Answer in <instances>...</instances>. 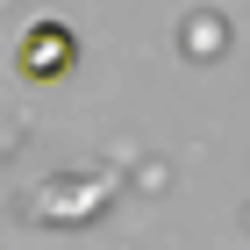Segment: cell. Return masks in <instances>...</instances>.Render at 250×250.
Returning a JSON list of instances; mask_svg holds the SVG:
<instances>
[{
    "label": "cell",
    "instance_id": "cell-1",
    "mask_svg": "<svg viewBox=\"0 0 250 250\" xmlns=\"http://www.w3.org/2000/svg\"><path fill=\"white\" fill-rule=\"evenodd\" d=\"M79 64V36L64 29V21H29L15 43V72L21 79H36V86H50V79H72Z\"/></svg>",
    "mask_w": 250,
    "mask_h": 250
}]
</instances>
